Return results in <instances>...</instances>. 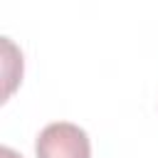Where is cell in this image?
I'll list each match as a JSON object with an SVG mask.
<instances>
[{
	"label": "cell",
	"mask_w": 158,
	"mask_h": 158,
	"mask_svg": "<svg viewBox=\"0 0 158 158\" xmlns=\"http://www.w3.org/2000/svg\"><path fill=\"white\" fill-rule=\"evenodd\" d=\"M0 158H22V156H20V153H15L10 146H2V148H0Z\"/></svg>",
	"instance_id": "obj_2"
},
{
	"label": "cell",
	"mask_w": 158,
	"mask_h": 158,
	"mask_svg": "<svg viewBox=\"0 0 158 158\" xmlns=\"http://www.w3.org/2000/svg\"><path fill=\"white\" fill-rule=\"evenodd\" d=\"M35 153L37 158H89L91 146L84 128L69 121H54L40 131Z\"/></svg>",
	"instance_id": "obj_1"
}]
</instances>
